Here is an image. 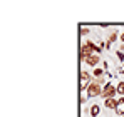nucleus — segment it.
Masks as SVG:
<instances>
[{
	"label": "nucleus",
	"mask_w": 124,
	"mask_h": 117,
	"mask_svg": "<svg viewBox=\"0 0 124 117\" xmlns=\"http://www.w3.org/2000/svg\"><path fill=\"white\" fill-rule=\"evenodd\" d=\"M94 75H96V77H102V70H101V69H96V70H94Z\"/></svg>",
	"instance_id": "9b49d317"
},
{
	"label": "nucleus",
	"mask_w": 124,
	"mask_h": 117,
	"mask_svg": "<svg viewBox=\"0 0 124 117\" xmlns=\"http://www.w3.org/2000/svg\"><path fill=\"white\" fill-rule=\"evenodd\" d=\"M99 112H101V105H99V104H94V105L91 107V116L97 117V116H99Z\"/></svg>",
	"instance_id": "0eeeda50"
},
{
	"label": "nucleus",
	"mask_w": 124,
	"mask_h": 117,
	"mask_svg": "<svg viewBox=\"0 0 124 117\" xmlns=\"http://www.w3.org/2000/svg\"><path fill=\"white\" fill-rule=\"evenodd\" d=\"M81 80H82V82H89V80H91V75H89L87 72H81Z\"/></svg>",
	"instance_id": "1a4fd4ad"
},
{
	"label": "nucleus",
	"mask_w": 124,
	"mask_h": 117,
	"mask_svg": "<svg viewBox=\"0 0 124 117\" xmlns=\"http://www.w3.org/2000/svg\"><path fill=\"white\" fill-rule=\"evenodd\" d=\"M104 105L107 107V109H114L116 110V107H117V100L112 97V99H104Z\"/></svg>",
	"instance_id": "20e7f679"
},
{
	"label": "nucleus",
	"mask_w": 124,
	"mask_h": 117,
	"mask_svg": "<svg viewBox=\"0 0 124 117\" xmlns=\"http://www.w3.org/2000/svg\"><path fill=\"white\" fill-rule=\"evenodd\" d=\"M92 50H96V52H101V49L99 47H96L92 42H87V44H84L82 49H81V57L85 60V58H89L92 55Z\"/></svg>",
	"instance_id": "f257e3e1"
},
{
	"label": "nucleus",
	"mask_w": 124,
	"mask_h": 117,
	"mask_svg": "<svg viewBox=\"0 0 124 117\" xmlns=\"http://www.w3.org/2000/svg\"><path fill=\"white\" fill-rule=\"evenodd\" d=\"M116 89H117V94L124 97V82H119V84L116 85Z\"/></svg>",
	"instance_id": "6e6552de"
},
{
	"label": "nucleus",
	"mask_w": 124,
	"mask_h": 117,
	"mask_svg": "<svg viewBox=\"0 0 124 117\" xmlns=\"http://www.w3.org/2000/svg\"><path fill=\"white\" fill-rule=\"evenodd\" d=\"M85 64H87V65H94V67H96V65L99 64V55H91L89 58H85Z\"/></svg>",
	"instance_id": "423d86ee"
},
{
	"label": "nucleus",
	"mask_w": 124,
	"mask_h": 117,
	"mask_svg": "<svg viewBox=\"0 0 124 117\" xmlns=\"http://www.w3.org/2000/svg\"><path fill=\"white\" fill-rule=\"evenodd\" d=\"M123 117H124V116H123Z\"/></svg>",
	"instance_id": "ddd939ff"
},
{
	"label": "nucleus",
	"mask_w": 124,
	"mask_h": 117,
	"mask_svg": "<svg viewBox=\"0 0 124 117\" xmlns=\"http://www.w3.org/2000/svg\"><path fill=\"white\" fill-rule=\"evenodd\" d=\"M99 94H102V89H101L99 84H94L92 82L91 85H87V97H96Z\"/></svg>",
	"instance_id": "7ed1b4c3"
},
{
	"label": "nucleus",
	"mask_w": 124,
	"mask_h": 117,
	"mask_svg": "<svg viewBox=\"0 0 124 117\" xmlns=\"http://www.w3.org/2000/svg\"><path fill=\"white\" fill-rule=\"evenodd\" d=\"M114 112L119 114V116H124V97H121L119 100H117V107H116Z\"/></svg>",
	"instance_id": "39448f33"
},
{
	"label": "nucleus",
	"mask_w": 124,
	"mask_h": 117,
	"mask_svg": "<svg viewBox=\"0 0 124 117\" xmlns=\"http://www.w3.org/2000/svg\"><path fill=\"white\" fill-rule=\"evenodd\" d=\"M121 40H123V42H124V34H123V35H121Z\"/></svg>",
	"instance_id": "f8f14e48"
},
{
	"label": "nucleus",
	"mask_w": 124,
	"mask_h": 117,
	"mask_svg": "<svg viewBox=\"0 0 124 117\" xmlns=\"http://www.w3.org/2000/svg\"><path fill=\"white\" fill-rule=\"evenodd\" d=\"M114 94H117V89H116L112 84H106L102 87V94H101V95H102L104 99H112Z\"/></svg>",
	"instance_id": "f03ea898"
},
{
	"label": "nucleus",
	"mask_w": 124,
	"mask_h": 117,
	"mask_svg": "<svg viewBox=\"0 0 124 117\" xmlns=\"http://www.w3.org/2000/svg\"><path fill=\"white\" fill-rule=\"evenodd\" d=\"M116 39H117V34H116V32H112V34L109 35V44H111V42H114Z\"/></svg>",
	"instance_id": "9d476101"
}]
</instances>
